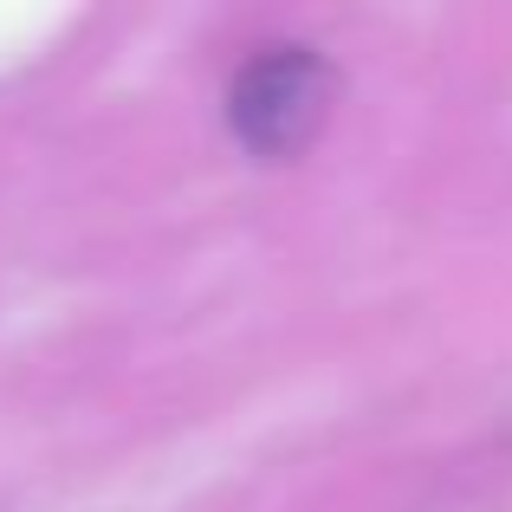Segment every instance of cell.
<instances>
[{
  "instance_id": "obj_1",
  "label": "cell",
  "mask_w": 512,
  "mask_h": 512,
  "mask_svg": "<svg viewBox=\"0 0 512 512\" xmlns=\"http://www.w3.org/2000/svg\"><path fill=\"white\" fill-rule=\"evenodd\" d=\"M331 104H338V72L325 52L312 46H273L234 78L227 91V124L266 163H286L325 130Z\"/></svg>"
}]
</instances>
